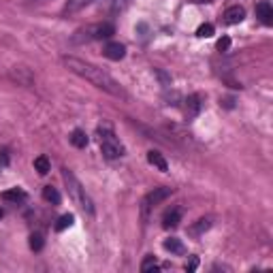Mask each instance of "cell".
I'll list each match as a JSON object with an SVG mask.
<instances>
[{"instance_id":"5b68a950","label":"cell","mask_w":273,"mask_h":273,"mask_svg":"<svg viewBox=\"0 0 273 273\" xmlns=\"http://www.w3.org/2000/svg\"><path fill=\"white\" fill-rule=\"evenodd\" d=\"M171 194H173V188H169V186H158V188H154L151 192H147V194L143 197V201H141V218L147 220L149 218V211L154 209L158 203L167 201Z\"/></svg>"},{"instance_id":"83f0119b","label":"cell","mask_w":273,"mask_h":273,"mask_svg":"<svg viewBox=\"0 0 273 273\" xmlns=\"http://www.w3.org/2000/svg\"><path fill=\"white\" fill-rule=\"evenodd\" d=\"M47 0H26V5H43Z\"/></svg>"},{"instance_id":"d6986e66","label":"cell","mask_w":273,"mask_h":273,"mask_svg":"<svg viewBox=\"0 0 273 273\" xmlns=\"http://www.w3.org/2000/svg\"><path fill=\"white\" fill-rule=\"evenodd\" d=\"M73 222H75V216L73 214H64V216H60L58 218V222H56V230L60 232V230H66L68 226H73Z\"/></svg>"},{"instance_id":"4316f807","label":"cell","mask_w":273,"mask_h":273,"mask_svg":"<svg viewBox=\"0 0 273 273\" xmlns=\"http://www.w3.org/2000/svg\"><path fill=\"white\" fill-rule=\"evenodd\" d=\"M222 105L228 107V109H232V105H235V100H232V98H224V100H222Z\"/></svg>"},{"instance_id":"f1b7e54d","label":"cell","mask_w":273,"mask_h":273,"mask_svg":"<svg viewBox=\"0 0 273 273\" xmlns=\"http://www.w3.org/2000/svg\"><path fill=\"white\" fill-rule=\"evenodd\" d=\"M190 3H197V5H203V3H214V0H190Z\"/></svg>"},{"instance_id":"8fae6325","label":"cell","mask_w":273,"mask_h":273,"mask_svg":"<svg viewBox=\"0 0 273 273\" xmlns=\"http://www.w3.org/2000/svg\"><path fill=\"white\" fill-rule=\"evenodd\" d=\"M179 222H181V209H169L165 211V216H163V226L165 228H175L179 226Z\"/></svg>"},{"instance_id":"603a6c76","label":"cell","mask_w":273,"mask_h":273,"mask_svg":"<svg viewBox=\"0 0 273 273\" xmlns=\"http://www.w3.org/2000/svg\"><path fill=\"white\" fill-rule=\"evenodd\" d=\"M156 269H158V262H156L154 256H145V260L141 262V271H143V273H147V271H156Z\"/></svg>"},{"instance_id":"9c48e42d","label":"cell","mask_w":273,"mask_h":273,"mask_svg":"<svg viewBox=\"0 0 273 273\" xmlns=\"http://www.w3.org/2000/svg\"><path fill=\"white\" fill-rule=\"evenodd\" d=\"M184 111H186V118L192 120V118H197L199 115V111H201V96L199 94H192L184 100Z\"/></svg>"},{"instance_id":"4fadbf2b","label":"cell","mask_w":273,"mask_h":273,"mask_svg":"<svg viewBox=\"0 0 273 273\" xmlns=\"http://www.w3.org/2000/svg\"><path fill=\"white\" fill-rule=\"evenodd\" d=\"M26 192L22 188H11V190H5L3 194H0V199L3 201H9V203H22V201H26Z\"/></svg>"},{"instance_id":"ffe728a7","label":"cell","mask_w":273,"mask_h":273,"mask_svg":"<svg viewBox=\"0 0 273 273\" xmlns=\"http://www.w3.org/2000/svg\"><path fill=\"white\" fill-rule=\"evenodd\" d=\"M43 246H45V239H43L41 232H32V235H30V250L41 252V250H43Z\"/></svg>"},{"instance_id":"3957f363","label":"cell","mask_w":273,"mask_h":273,"mask_svg":"<svg viewBox=\"0 0 273 273\" xmlns=\"http://www.w3.org/2000/svg\"><path fill=\"white\" fill-rule=\"evenodd\" d=\"M115 34V28L113 24L103 22V24H92V26H86V28H79L77 32L73 34L70 41L82 45V43H92V41H103V38H109Z\"/></svg>"},{"instance_id":"d4e9b609","label":"cell","mask_w":273,"mask_h":273,"mask_svg":"<svg viewBox=\"0 0 273 273\" xmlns=\"http://www.w3.org/2000/svg\"><path fill=\"white\" fill-rule=\"evenodd\" d=\"M7 165H9V151L3 149V151H0V171H3Z\"/></svg>"},{"instance_id":"ba28073f","label":"cell","mask_w":273,"mask_h":273,"mask_svg":"<svg viewBox=\"0 0 273 273\" xmlns=\"http://www.w3.org/2000/svg\"><path fill=\"white\" fill-rule=\"evenodd\" d=\"M244 17H246V9L239 7V5H232V7H228L224 11V22L230 24V26L241 24V22H244Z\"/></svg>"},{"instance_id":"9a60e30c","label":"cell","mask_w":273,"mask_h":273,"mask_svg":"<svg viewBox=\"0 0 273 273\" xmlns=\"http://www.w3.org/2000/svg\"><path fill=\"white\" fill-rule=\"evenodd\" d=\"M165 250L167 252H171V254H177V256H181V254H186V248H184V244H181L179 239H175V237H171V239H167L165 241Z\"/></svg>"},{"instance_id":"277c9868","label":"cell","mask_w":273,"mask_h":273,"mask_svg":"<svg viewBox=\"0 0 273 273\" xmlns=\"http://www.w3.org/2000/svg\"><path fill=\"white\" fill-rule=\"evenodd\" d=\"M98 141H100V149L107 160H115L124 156V145L120 143V139L113 135L111 128H98Z\"/></svg>"},{"instance_id":"8992f818","label":"cell","mask_w":273,"mask_h":273,"mask_svg":"<svg viewBox=\"0 0 273 273\" xmlns=\"http://www.w3.org/2000/svg\"><path fill=\"white\" fill-rule=\"evenodd\" d=\"M9 77H11L13 82L19 84V86H32L34 84V77H32V73H30L26 66H13L11 73H9Z\"/></svg>"},{"instance_id":"7c38bea8","label":"cell","mask_w":273,"mask_h":273,"mask_svg":"<svg viewBox=\"0 0 273 273\" xmlns=\"http://www.w3.org/2000/svg\"><path fill=\"white\" fill-rule=\"evenodd\" d=\"M211 224H214V222H211V218H201V220H197L194 224L188 228V235H192V237H201L205 230L211 228Z\"/></svg>"},{"instance_id":"30bf717a","label":"cell","mask_w":273,"mask_h":273,"mask_svg":"<svg viewBox=\"0 0 273 273\" xmlns=\"http://www.w3.org/2000/svg\"><path fill=\"white\" fill-rule=\"evenodd\" d=\"M256 17L265 26H271L273 24V9H271V5L269 3H258L256 5Z\"/></svg>"},{"instance_id":"52a82bcc","label":"cell","mask_w":273,"mask_h":273,"mask_svg":"<svg viewBox=\"0 0 273 273\" xmlns=\"http://www.w3.org/2000/svg\"><path fill=\"white\" fill-rule=\"evenodd\" d=\"M103 56L109 58V60H113V62H120L124 56H126V47L122 43H107L105 49H103Z\"/></svg>"},{"instance_id":"484cf974","label":"cell","mask_w":273,"mask_h":273,"mask_svg":"<svg viewBox=\"0 0 273 273\" xmlns=\"http://www.w3.org/2000/svg\"><path fill=\"white\" fill-rule=\"evenodd\" d=\"M197 267H199V258L192 256V258L186 262V271H197Z\"/></svg>"},{"instance_id":"44dd1931","label":"cell","mask_w":273,"mask_h":273,"mask_svg":"<svg viewBox=\"0 0 273 273\" xmlns=\"http://www.w3.org/2000/svg\"><path fill=\"white\" fill-rule=\"evenodd\" d=\"M90 3H94V0H68V5H66L64 11L66 13H75V11H79V9L90 5Z\"/></svg>"},{"instance_id":"7a4b0ae2","label":"cell","mask_w":273,"mask_h":273,"mask_svg":"<svg viewBox=\"0 0 273 273\" xmlns=\"http://www.w3.org/2000/svg\"><path fill=\"white\" fill-rule=\"evenodd\" d=\"M62 179H64V184H66V188H68V194H70V199L75 201V203L82 207L86 214H90V216H94V203H92V199L88 197V192H86V188L79 184V179L73 175V171H68V169H62Z\"/></svg>"},{"instance_id":"5bb4252c","label":"cell","mask_w":273,"mask_h":273,"mask_svg":"<svg viewBox=\"0 0 273 273\" xmlns=\"http://www.w3.org/2000/svg\"><path fill=\"white\" fill-rule=\"evenodd\" d=\"M147 163H149V165H154L158 171H163V173H167V171H169L167 160H165V156L160 154V151H154V149L147 151Z\"/></svg>"},{"instance_id":"7402d4cb","label":"cell","mask_w":273,"mask_h":273,"mask_svg":"<svg viewBox=\"0 0 273 273\" xmlns=\"http://www.w3.org/2000/svg\"><path fill=\"white\" fill-rule=\"evenodd\" d=\"M214 24H201L199 30H197V36L201 38H209V36H214Z\"/></svg>"},{"instance_id":"6da1fadb","label":"cell","mask_w":273,"mask_h":273,"mask_svg":"<svg viewBox=\"0 0 273 273\" xmlns=\"http://www.w3.org/2000/svg\"><path fill=\"white\" fill-rule=\"evenodd\" d=\"M62 64L70 70V73L79 75L82 79H86V82L96 86L98 90H103V92L115 96V98H124V100L128 98V94L124 92V88L120 86L109 73H105L103 68H98V66L86 62V60H82V58H75V56H64L62 58Z\"/></svg>"},{"instance_id":"ac0fdd59","label":"cell","mask_w":273,"mask_h":273,"mask_svg":"<svg viewBox=\"0 0 273 273\" xmlns=\"http://www.w3.org/2000/svg\"><path fill=\"white\" fill-rule=\"evenodd\" d=\"M70 143H73L75 147H79V149H84L86 145H88V135L84 133V130H73V135H70Z\"/></svg>"},{"instance_id":"cb8c5ba5","label":"cell","mask_w":273,"mask_h":273,"mask_svg":"<svg viewBox=\"0 0 273 273\" xmlns=\"http://www.w3.org/2000/svg\"><path fill=\"white\" fill-rule=\"evenodd\" d=\"M216 47H218V52H222V54L228 52V49H230V38H228V36H222Z\"/></svg>"},{"instance_id":"e0dca14e","label":"cell","mask_w":273,"mask_h":273,"mask_svg":"<svg viewBox=\"0 0 273 273\" xmlns=\"http://www.w3.org/2000/svg\"><path fill=\"white\" fill-rule=\"evenodd\" d=\"M34 171L38 175H47L52 171V165H49V158L47 156H38L34 158Z\"/></svg>"},{"instance_id":"f546056e","label":"cell","mask_w":273,"mask_h":273,"mask_svg":"<svg viewBox=\"0 0 273 273\" xmlns=\"http://www.w3.org/2000/svg\"><path fill=\"white\" fill-rule=\"evenodd\" d=\"M3 216H5V211H3V209H0V220H3Z\"/></svg>"},{"instance_id":"2e32d148","label":"cell","mask_w":273,"mask_h":273,"mask_svg":"<svg viewBox=\"0 0 273 273\" xmlns=\"http://www.w3.org/2000/svg\"><path fill=\"white\" fill-rule=\"evenodd\" d=\"M43 199L47 201V203H52V205H60L62 203V197H60V192L52 186H45L43 188Z\"/></svg>"}]
</instances>
